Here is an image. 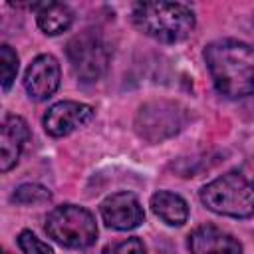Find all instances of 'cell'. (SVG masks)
<instances>
[{
	"label": "cell",
	"instance_id": "1",
	"mask_svg": "<svg viewBox=\"0 0 254 254\" xmlns=\"http://www.w3.org/2000/svg\"><path fill=\"white\" fill-rule=\"evenodd\" d=\"M216 91L228 99L254 93V48L240 40H216L202 52Z\"/></svg>",
	"mask_w": 254,
	"mask_h": 254
},
{
	"label": "cell",
	"instance_id": "2",
	"mask_svg": "<svg viewBox=\"0 0 254 254\" xmlns=\"http://www.w3.org/2000/svg\"><path fill=\"white\" fill-rule=\"evenodd\" d=\"M131 22L139 32L163 44L187 40L196 26L194 12L181 2H137L131 8Z\"/></svg>",
	"mask_w": 254,
	"mask_h": 254
},
{
	"label": "cell",
	"instance_id": "3",
	"mask_svg": "<svg viewBox=\"0 0 254 254\" xmlns=\"http://www.w3.org/2000/svg\"><path fill=\"white\" fill-rule=\"evenodd\" d=\"M200 202L214 214L248 218L254 214V177L228 171L200 189Z\"/></svg>",
	"mask_w": 254,
	"mask_h": 254
},
{
	"label": "cell",
	"instance_id": "4",
	"mask_svg": "<svg viewBox=\"0 0 254 254\" xmlns=\"http://www.w3.org/2000/svg\"><path fill=\"white\" fill-rule=\"evenodd\" d=\"M46 232L65 248H87L97 240L93 214L77 204H62L46 218Z\"/></svg>",
	"mask_w": 254,
	"mask_h": 254
},
{
	"label": "cell",
	"instance_id": "5",
	"mask_svg": "<svg viewBox=\"0 0 254 254\" xmlns=\"http://www.w3.org/2000/svg\"><path fill=\"white\" fill-rule=\"evenodd\" d=\"M65 56L73 75L83 83L97 81L109 65V48L95 30L75 34L65 46Z\"/></svg>",
	"mask_w": 254,
	"mask_h": 254
},
{
	"label": "cell",
	"instance_id": "6",
	"mask_svg": "<svg viewBox=\"0 0 254 254\" xmlns=\"http://www.w3.org/2000/svg\"><path fill=\"white\" fill-rule=\"evenodd\" d=\"M179 103L173 101H149L139 107L135 117L137 133L147 141H163L181 131L185 117Z\"/></svg>",
	"mask_w": 254,
	"mask_h": 254
},
{
	"label": "cell",
	"instance_id": "7",
	"mask_svg": "<svg viewBox=\"0 0 254 254\" xmlns=\"http://www.w3.org/2000/svg\"><path fill=\"white\" fill-rule=\"evenodd\" d=\"M93 115H95V111L87 103L58 101L46 111L42 123H44V131L50 137H65V135L85 127L93 119Z\"/></svg>",
	"mask_w": 254,
	"mask_h": 254
},
{
	"label": "cell",
	"instance_id": "8",
	"mask_svg": "<svg viewBox=\"0 0 254 254\" xmlns=\"http://www.w3.org/2000/svg\"><path fill=\"white\" fill-rule=\"evenodd\" d=\"M99 212L103 222L113 230H133L145 220V212L139 198L129 190L105 196L99 204Z\"/></svg>",
	"mask_w": 254,
	"mask_h": 254
},
{
	"label": "cell",
	"instance_id": "9",
	"mask_svg": "<svg viewBox=\"0 0 254 254\" xmlns=\"http://www.w3.org/2000/svg\"><path fill=\"white\" fill-rule=\"evenodd\" d=\"M60 79H62L60 62L52 54H40L38 58L32 60V64L26 69L24 87L32 99L46 101L58 91Z\"/></svg>",
	"mask_w": 254,
	"mask_h": 254
},
{
	"label": "cell",
	"instance_id": "10",
	"mask_svg": "<svg viewBox=\"0 0 254 254\" xmlns=\"http://www.w3.org/2000/svg\"><path fill=\"white\" fill-rule=\"evenodd\" d=\"M189 254H242L238 238L214 224H202L189 234Z\"/></svg>",
	"mask_w": 254,
	"mask_h": 254
},
{
	"label": "cell",
	"instance_id": "11",
	"mask_svg": "<svg viewBox=\"0 0 254 254\" xmlns=\"http://www.w3.org/2000/svg\"><path fill=\"white\" fill-rule=\"evenodd\" d=\"M30 141V127L20 115H6L0 133V169L8 173L18 165L20 155Z\"/></svg>",
	"mask_w": 254,
	"mask_h": 254
},
{
	"label": "cell",
	"instance_id": "12",
	"mask_svg": "<svg viewBox=\"0 0 254 254\" xmlns=\"http://www.w3.org/2000/svg\"><path fill=\"white\" fill-rule=\"evenodd\" d=\"M36 10L38 28L48 36H58L73 24V10L64 2H42Z\"/></svg>",
	"mask_w": 254,
	"mask_h": 254
},
{
	"label": "cell",
	"instance_id": "13",
	"mask_svg": "<svg viewBox=\"0 0 254 254\" xmlns=\"http://www.w3.org/2000/svg\"><path fill=\"white\" fill-rule=\"evenodd\" d=\"M153 212L169 226H183L189 218V204L187 200L171 190H157L151 196Z\"/></svg>",
	"mask_w": 254,
	"mask_h": 254
},
{
	"label": "cell",
	"instance_id": "14",
	"mask_svg": "<svg viewBox=\"0 0 254 254\" xmlns=\"http://www.w3.org/2000/svg\"><path fill=\"white\" fill-rule=\"evenodd\" d=\"M12 200L16 204H26V206L28 204H44V202L52 200V192L38 183H26L14 190Z\"/></svg>",
	"mask_w": 254,
	"mask_h": 254
},
{
	"label": "cell",
	"instance_id": "15",
	"mask_svg": "<svg viewBox=\"0 0 254 254\" xmlns=\"http://www.w3.org/2000/svg\"><path fill=\"white\" fill-rule=\"evenodd\" d=\"M0 67H2V89L8 91L18 73V56L8 44L0 46Z\"/></svg>",
	"mask_w": 254,
	"mask_h": 254
},
{
	"label": "cell",
	"instance_id": "16",
	"mask_svg": "<svg viewBox=\"0 0 254 254\" xmlns=\"http://www.w3.org/2000/svg\"><path fill=\"white\" fill-rule=\"evenodd\" d=\"M18 246L24 254H54V250L40 240L32 230H22L18 236Z\"/></svg>",
	"mask_w": 254,
	"mask_h": 254
},
{
	"label": "cell",
	"instance_id": "17",
	"mask_svg": "<svg viewBox=\"0 0 254 254\" xmlns=\"http://www.w3.org/2000/svg\"><path fill=\"white\" fill-rule=\"evenodd\" d=\"M103 254H145V244L141 238L131 236L127 240L115 242L103 250Z\"/></svg>",
	"mask_w": 254,
	"mask_h": 254
}]
</instances>
